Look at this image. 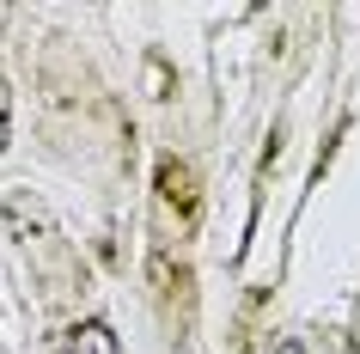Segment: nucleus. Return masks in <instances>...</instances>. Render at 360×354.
Instances as JSON below:
<instances>
[{
  "mask_svg": "<svg viewBox=\"0 0 360 354\" xmlns=\"http://www.w3.org/2000/svg\"><path fill=\"white\" fill-rule=\"evenodd\" d=\"M281 354H300V348H293V342H287V348H281Z\"/></svg>",
  "mask_w": 360,
  "mask_h": 354,
  "instance_id": "f03ea898",
  "label": "nucleus"
},
{
  "mask_svg": "<svg viewBox=\"0 0 360 354\" xmlns=\"http://www.w3.org/2000/svg\"><path fill=\"white\" fill-rule=\"evenodd\" d=\"M0 134H6V122H0Z\"/></svg>",
  "mask_w": 360,
  "mask_h": 354,
  "instance_id": "7ed1b4c3",
  "label": "nucleus"
},
{
  "mask_svg": "<svg viewBox=\"0 0 360 354\" xmlns=\"http://www.w3.org/2000/svg\"><path fill=\"white\" fill-rule=\"evenodd\" d=\"M68 354H116V342H110V330H104V324H79L74 342H68Z\"/></svg>",
  "mask_w": 360,
  "mask_h": 354,
  "instance_id": "f257e3e1",
  "label": "nucleus"
}]
</instances>
